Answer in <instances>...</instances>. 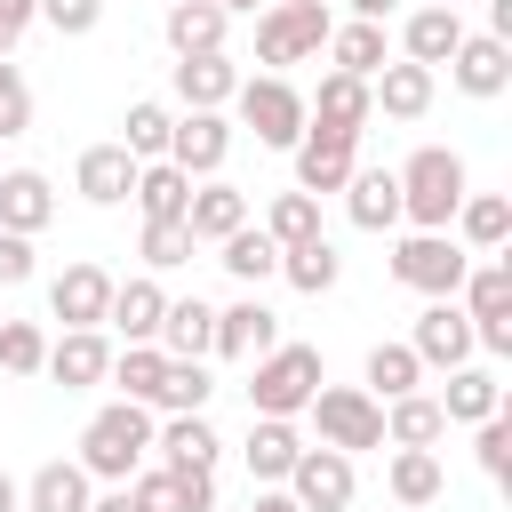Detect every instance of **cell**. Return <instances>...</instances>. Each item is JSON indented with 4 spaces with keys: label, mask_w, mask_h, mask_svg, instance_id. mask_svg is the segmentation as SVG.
Instances as JSON below:
<instances>
[{
    "label": "cell",
    "mask_w": 512,
    "mask_h": 512,
    "mask_svg": "<svg viewBox=\"0 0 512 512\" xmlns=\"http://www.w3.org/2000/svg\"><path fill=\"white\" fill-rule=\"evenodd\" d=\"M280 280H288L296 296H328V288L344 280V256H336V240H328V232H312V240L280 248Z\"/></svg>",
    "instance_id": "34"
},
{
    "label": "cell",
    "mask_w": 512,
    "mask_h": 512,
    "mask_svg": "<svg viewBox=\"0 0 512 512\" xmlns=\"http://www.w3.org/2000/svg\"><path fill=\"white\" fill-rule=\"evenodd\" d=\"M280 488H288L304 512H344L360 480H352V456H344V448H296V464H288Z\"/></svg>",
    "instance_id": "10"
},
{
    "label": "cell",
    "mask_w": 512,
    "mask_h": 512,
    "mask_svg": "<svg viewBox=\"0 0 512 512\" xmlns=\"http://www.w3.org/2000/svg\"><path fill=\"white\" fill-rule=\"evenodd\" d=\"M48 360V328L40 320H0V368L8 376H40Z\"/></svg>",
    "instance_id": "46"
},
{
    "label": "cell",
    "mask_w": 512,
    "mask_h": 512,
    "mask_svg": "<svg viewBox=\"0 0 512 512\" xmlns=\"http://www.w3.org/2000/svg\"><path fill=\"white\" fill-rule=\"evenodd\" d=\"M448 232H456L472 256H496V248L512 240V200H504V192H464L456 216H448Z\"/></svg>",
    "instance_id": "29"
},
{
    "label": "cell",
    "mask_w": 512,
    "mask_h": 512,
    "mask_svg": "<svg viewBox=\"0 0 512 512\" xmlns=\"http://www.w3.org/2000/svg\"><path fill=\"white\" fill-rule=\"evenodd\" d=\"M152 424H160V416H152L144 400H112V408H96V416H88V432H80V456H72V464H80L88 480H128V472L144 464V448H152Z\"/></svg>",
    "instance_id": "2"
},
{
    "label": "cell",
    "mask_w": 512,
    "mask_h": 512,
    "mask_svg": "<svg viewBox=\"0 0 512 512\" xmlns=\"http://www.w3.org/2000/svg\"><path fill=\"white\" fill-rule=\"evenodd\" d=\"M432 400H440V416H448V424H480V416H496V408H504V384H496V368L464 360V368H448V384H440Z\"/></svg>",
    "instance_id": "31"
},
{
    "label": "cell",
    "mask_w": 512,
    "mask_h": 512,
    "mask_svg": "<svg viewBox=\"0 0 512 512\" xmlns=\"http://www.w3.org/2000/svg\"><path fill=\"white\" fill-rule=\"evenodd\" d=\"M0 512H24V480H8V472H0Z\"/></svg>",
    "instance_id": "55"
},
{
    "label": "cell",
    "mask_w": 512,
    "mask_h": 512,
    "mask_svg": "<svg viewBox=\"0 0 512 512\" xmlns=\"http://www.w3.org/2000/svg\"><path fill=\"white\" fill-rule=\"evenodd\" d=\"M328 32H336V16H328V0H272L264 16H256V64H304V56H320L328 48Z\"/></svg>",
    "instance_id": "7"
},
{
    "label": "cell",
    "mask_w": 512,
    "mask_h": 512,
    "mask_svg": "<svg viewBox=\"0 0 512 512\" xmlns=\"http://www.w3.org/2000/svg\"><path fill=\"white\" fill-rule=\"evenodd\" d=\"M472 456H480V472H488V480H504V472H512V416H504V408L472 424Z\"/></svg>",
    "instance_id": "47"
},
{
    "label": "cell",
    "mask_w": 512,
    "mask_h": 512,
    "mask_svg": "<svg viewBox=\"0 0 512 512\" xmlns=\"http://www.w3.org/2000/svg\"><path fill=\"white\" fill-rule=\"evenodd\" d=\"M160 160H176L192 184H200V176H224V160H232V120H224V112H176Z\"/></svg>",
    "instance_id": "11"
},
{
    "label": "cell",
    "mask_w": 512,
    "mask_h": 512,
    "mask_svg": "<svg viewBox=\"0 0 512 512\" xmlns=\"http://www.w3.org/2000/svg\"><path fill=\"white\" fill-rule=\"evenodd\" d=\"M160 368H168V352H160V344H128V352H112L104 384H120V400H144V408H152V392H160Z\"/></svg>",
    "instance_id": "42"
},
{
    "label": "cell",
    "mask_w": 512,
    "mask_h": 512,
    "mask_svg": "<svg viewBox=\"0 0 512 512\" xmlns=\"http://www.w3.org/2000/svg\"><path fill=\"white\" fill-rule=\"evenodd\" d=\"M264 232H272L280 248L312 240V232H320V200H312V192H272V208H264Z\"/></svg>",
    "instance_id": "44"
},
{
    "label": "cell",
    "mask_w": 512,
    "mask_h": 512,
    "mask_svg": "<svg viewBox=\"0 0 512 512\" xmlns=\"http://www.w3.org/2000/svg\"><path fill=\"white\" fill-rule=\"evenodd\" d=\"M216 8H224V16H256L264 0H216Z\"/></svg>",
    "instance_id": "56"
},
{
    "label": "cell",
    "mask_w": 512,
    "mask_h": 512,
    "mask_svg": "<svg viewBox=\"0 0 512 512\" xmlns=\"http://www.w3.org/2000/svg\"><path fill=\"white\" fill-rule=\"evenodd\" d=\"M448 432V416H440V400L416 384V392H400V400H384V448H432Z\"/></svg>",
    "instance_id": "35"
},
{
    "label": "cell",
    "mask_w": 512,
    "mask_h": 512,
    "mask_svg": "<svg viewBox=\"0 0 512 512\" xmlns=\"http://www.w3.org/2000/svg\"><path fill=\"white\" fill-rule=\"evenodd\" d=\"M184 224H192V240H200V248H216L224 232H240V224H248V192H240V184H224V176H200V184H192V200H184Z\"/></svg>",
    "instance_id": "24"
},
{
    "label": "cell",
    "mask_w": 512,
    "mask_h": 512,
    "mask_svg": "<svg viewBox=\"0 0 512 512\" xmlns=\"http://www.w3.org/2000/svg\"><path fill=\"white\" fill-rule=\"evenodd\" d=\"M344 8H352V16H360V24H384V16H392V8H400V0H344Z\"/></svg>",
    "instance_id": "54"
},
{
    "label": "cell",
    "mask_w": 512,
    "mask_h": 512,
    "mask_svg": "<svg viewBox=\"0 0 512 512\" xmlns=\"http://www.w3.org/2000/svg\"><path fill=\"white\" fill-rule=\"evenodd\" d=\"M104 368H112V344H104V328H64V336L48 344V360H40V376H56L64 392H88V384H104Z\"/></svg>",
    "instance_id": "22"
},
{
    "label": "cell",
    "mask_w": 512,
    "mask_h": 512,
    "mask_svg": "<svg viewBox=\"0 0 512 512\" xmlns=\"http://www.w3.org/2000/svg\"><path fill=\"white\" fill-rule=\"evenodd\" d=\"M328 64H336V72H352V80H376V72L392 64L384 24H360V16H352V24H336V32H328Z\"/></svg>",
    "instance_id": "37"
},
{
    "label": "cell",
    "mask_w": 512,
    "mask_h": 512,
    "mask_svg": "<svg viewBox=\"0 0 512 512\" xmlns=\"http://www.w3.org/2000/svg\"><path fill=\"white\" fill-rule=\"evenodd\" d=\"M320 384H328V368L312 344H272L264 360H248V408L256 416H304Z\"/></svg>",
    "instance_id": "4"
},
{
    "label": "cell",
    "mask_w": 512,
    "mask_h": 512,
    "mask_svg": "<svg viewBox=\"0 0 512 512\" xmlns=\"http://www.w3.org/2000/svg\"><path fill=\"white\" fill-rule=\"evenodd\" d=\"M408 352L424 360V368H464L480 344H472V320H464V304L456 296H424V312H416V328H408Z\"/></svg>",
    "instance_id": "9"
},
{
    "label": "cell",
    "mask_w": 512,
    "mask_h": 512,
    "mask_svg": "<svg viewBox=\"0 0 512 512\" xmlns=\"http://www.w3.org/2000/svg\"><path fill=\"white\" fill-rule=\"evenodd\" d=\"M288 160H296V192H312V200H320V192H344V176L360 168V136H336V128H304Z\"/></svg>",
    "instance_id": "13"
},
{
    "label": "cell",
    "mask_w": 512,
    "mask_h": 512,
    "mask_svg": "<svg viewBox=\"0 0 512 512\" xmlns=\"http://www.w3.org/2000/svg\"><path fill=\"white\" fill-rule=\"evenodd\" d=\"M464 264H472V248L456 232H400L392 240V280L416 288V296H456L464 288Z\"/></svg>",
    "instance_id": "8"
},
{
    "label": "cell",
    "mask_w": 512,
    "mask_h": 512,
    "mask_svg": "<svg viewBox=\"0 0 512 512\" xmlns=\"http://www.w3.org/2000/svg\"><path fill=\"white\" fill-rule=\"evenodd\" d=\"M208 392H216L208 360H168L160 368V392H152V416H192V408H208Z\"/></svg>",
    "instance_id": "39"
},
{
    "label": "cell",
    "mask_w": 512,
    "mask_h": 512,
    "mask_svg": "<svg viewBox=\"0 0 512 512\" xmlns=\"http://www.w3.org/2000/svg\"><path fill=\"white\" fill-rule=\"evenodd\" d=\"M48 224H56V184L40 168H0V232L40 240Z\"/></svg>",
    "instance_id": "19"
},
{
    "label": "cell",
    "mask_w": 512,
    "mask_h": 512,
    "mask_svg": "<svg viewBox=\"0 0 512 512\" xmlns=\"http://www.w3.org/2000/svg\"><path fill=\"white\" fill-rule=\"evenodd\" d=\"M456 40H464V16H456V8H424V0H416L408 24H400V56H408V64H432V72L456 56Z\"/></svg>",
    "instance_id": "27"
},
{
    "label": "cell",
    "mask_w": 512,
    "mask_h": 512,
    "mask_svg": "<svg viewBox=\"0 0 512 512\" xmlns=\"http://www.w3.org/2000/svg\"><path fill=\"white\" fill-rule=\"evenodd\" d=\"M168 88H176L184 112H224L232 88H240V64H232L224 48H208V56H176V64H168Z\"/></svg>",
    "instance_id": "15"
},
{
    "label": "cell",
    "mask_w": 512,
    "mask_h": 512,
    "mask_svg": "<svg viewBox=\"0 0 512 512\" xmlns=\"http://www.w3.org/2000/svg\"><path fill=\"white\" fill-rule=\"evenodd\" d=\"M296 448H304L296 416H256V424H248V440H240L248 480H256V488H280V480H288V464H296Z\"/></svg>",
    "instance_id": "26"
},
{
    "label": "cell",
    "mask_w": 512,
    "mask_h": 512,
    "mask_svg": "<svg viewBox=\"0 0 512 512\" xmlns=\"http://www.w3.org/2000/svg\"><path fill=\"white\" fill-rule=\"evenodd\" d=\"M40 264H32V240L24 232H0V288H24Z\"/></svg>",
    "instance_id": "50"
},
{
    "label": "cell",
    "mask_w": 512,
    "mask_h": 512,
    "mask_svg": "<svg viewBox=\"0 0 512 512\" xmlns=\"http://www.w3.org/2000/svg\"><path fill=\"white\" fill-rule=\"evenodd\" d=\"M120 128H128V136H120V144H128V152H136V160H160V152H168V128H176V112H168V104H160V96H136V104H128V120H120Z\"/></svg>",
    "instance_id": "43"
},
{
    "label": "cell",
    "mask_w": 512,
    "mask_h": 512,
    "mask_svg": "<svg viewBox=\"0 0 512 512\" xmlns=\"http://www.w3.org/2000/svg\"><path fill=\"white\" fill-rule=\"evenodd\" d=\"M136 168H144V160H136L120 136H112V144H88L80 168H72V192H80L88 208H120V200L136 192Z\"/></svg>",
    "instance_id": "16"
},
{
    "label": "cell",
    "mask_w": 512,
    "mask_h": 512,
    "mask_svg": "<svg viewBox=\"0 0 512 512\" xmlns=\"http://www.w3.org/2000/svg\"><path fill=\"white\" fill-rule=\"evenodd\" d=\"M136 208H144V224H160V216H184V200H192V176L176 168V160H144L136 168V192H128Z\"/></svg>",
    "instance_id": "38"
},
{
    "label": "cell",
    "mask_w": 512,
    "mask_h": 512,
    "mask_svg": "<svg viewBox=\"0 0 512 512\" xmlns=\"http://www.w3.org/2000/svg\"><path fill=\"white\" fill-rule=\"evenodd\" d=\"M40 24H48V32H64V40H80V32H96V24H104V0H40Z\"/></svg>",
    "instance_id": "49"
},
{
    "label": "cell",
    "mask_w": 512,
    "mask_h": 512,
    "mask_svg": "<svg viewBox=\"0 0 512 512\" xmlns=\"http://www.w3.org/2000/svg\"><path fill=\"white\" fill-rule=\"evenodd\" d=\"M384 488H392L400 504H432V496L448 488V472H440V456H432V448H392V464H384Z\"/></svg>",
    "instance_id": "40"
},
{
    "label": "cell",
    "mask_w": 512,
    "mask_h": 512,
    "mask_svg": "<svg viewBox=\"0 0 512 512\" xmlns=\"http://www.w3.org/2000/svg\"><path fill=\"white\" fill-rule=\"evenodd\" d=\"M24 128H32V88H24V72L0 56V144L24 136Z\"/></svg>",
    "instance_id": "48"
},
{
    "label": "cell",
    "mask_w": 512,
    "mask_h": 512,
    "mask_svg": "<svg viewBox=\"0 0 512 512\" xmlns=\"http://www.w3.org/2000/svg\"><path fill=\"white\" fill-rule=\"evenodd\" d=\"M232 104H240V128H256V144H264V152H296V136L312 128L304 88H296L288 72H256V80H240V88H232Z\"/></svg>",
    "instance_id": "5"
},
{
    "label": "cell",
    "mask_w": 512,
    "mask_h": 512,
    "mask_svg": "<svg viewBox=\"0 0 512 512\" xmlns=\"http://www.w3.org/2000/svg\"><path fill=\"white\" fill-rule=\"evenodd\" d=\"M392 176H400V224H416V232H448L456 200L472 192L464 184V152H448V144H416Z\"/></svg>",
    "instance_id": "1"
},
{
    "label": "cell",
    "mask_w": 512,
    "mask_h": 512,
    "mask_svg": "<svg viewBox=\"0 0 512 512\" xmlns=\"http://www.w3.org/2000/svg\"><path fill=\"white\" fill-rule=\"evenodd\" d=\"M360 376H368V392H376V400H400V392H416V384H424V360H416L408 344H368V368H360Z\"/></svg>",
    "instance_id": "41"
},
{
    "label": "cell",
    "mask_w": 512,
    "mask_h": 512,
    "mask_svg": "<svg viewBox=\"0 0 512 512\" xmlns=\"http://www.w3.org/2000/svg\"><path fill=\"white\" fill-rule=\"evenodd\" d=\"M272 344H280V312H272L264 296H240V304L216 312V344H208L216 360H240V368H248V360H264Z\"/></svg>",
    "instance_id": "14"
},
{
    "label": "cell",
    "mask_w": 512,
    "mask_h": 512,
    "mask_svg": "<svg viewBox=\"0 0 512 512\" xmlns=\"http://www.w3.org/2000/svg\"><path fill=\"white\" fill-rule=\"evenodd\" d=\"M104 304H112V272L104 264H64L48 280V320H64V328H104Z\"/></svg>",
    "instance_id": "17"
},
{
    "label": "cell",
    "mask_w": 512,
    "mask_h": 512,
    "mask_svg": "<svg viewBox=\"0 0 512 512\" xmlns=\"http://www.w3.org/2000/svg\"><path fill=\"white\" fill-rule=\"evenodd\" d=\"M88 512H136V496H128V480H112V496H88Z\"/></svg>",
    "instance_id": "53"
},
{
    "label": "cell",
    "mask_w": 512,
    "mask_h": 512,
    "mask_svg": "<svg viewBox=\"0 0 512 512\" xmlns=\"http://www.w3.org/2000/svg\"><path fill=\"white\" fill-rule=\"evenodd\" d=\"M432 88H440V72H432V64L392 56V64L368 80V104H376L384 120H424V112H432Z\"/></svg>",
    "instance_id": "20"
},
{
    "label": "cell",
    "mask_w": 512,
    "mask_h": 512,
    "mask_svg": "<svg viewBox=\"0 0 512 512\" xmlns=\"http://www.w3.org/2000/svg\"><path fill=\"white\" fill-rule=\"evenodd\" d=\"M160 312H168V288H160V272H136V280H112L104 328H120L128 344H152V336H160Z\"/></svg>",
    "instance_id": "21"
},
{
    "label": "cell",
    "mask_w": 512,
    "mask_h": 512,
    "mask_svg": "<svg viewBox=\"0 0 512 512\" xmlns=\"http://www.w3.org/2000/svg\"><path fill=\"white\" fill-rule=\"evenodd\" d=\"M448 80H456L464 96H504V88H512V40H496V32H464L456 56H448Z\"/></svg>",
    "instance_id": "18"
},
{
    "label": "cell",
    "mask_w": 512,
    "mask_h": 512,
    "mask_svg": "<svg viewBox=\"0 0 512 512\" xmlns=\"http://www.w3.org/2000/svg\"><path fill=\"white\" fill-rule=\"evenodd\" d=\"M136 512H216V472H176V464H136L128 472Z\"/></svg>",
    "instance_id": "12"
},
{
    "label": "cell",
    "mask_w": 512,
    "mask_h": 512,
    "mask_svg": "<svg viewBox=\"0 0 512 512\" xmlns=\"http://www.w3.org/2000/svg\"><path fill=\"white\" fill-rule=\"evenodd\" d=\"M304 416H312L320 448H344V456H368V448H384V400H376L368 384H320Z\"/></svg>",
    "instance_id": "6"
},
{
    "label": "cell",
    "mask_w": 512,
    "mask_h": 512,
    "mask_svg": "<svg viewBox=\"0 0 512 512\" xmlns=\"http://www.w3.org/2000/svg\"><path fill=\"white\" fill-rule=\"evenodd\" d=\"M248 512H304V504H296L288 488H256V504H248Z\"/></svg>",
    "instance_id": "52"
},
{
    "label": "cell",
    "mask_w": 512,
    "mask_h": 512,
    "mask_svg": "<svg viewBox=\"0 0 512 512\" xmlns=\"http://www.w3.org/2000/svg\"><path fill=\"white\" fill-rule=\"evenodd\" d=\"M344 216L360 232H392L400 224V176L392 168H352L344 176Z\"/></svg>",
    "instance_id": "28"
},
{
    "label": "cell",
    "mask_w": 512,
    "mask_h": 512,
    "mask_svg": "<svg viewBox=\"0 0 512 512\" xmlns=\"http://www.w3.org/2000/svg\"><path fill=\"white\" fill-rule=\"evenodd\" d=\"M304 112H312V128H336V136H360L376 120L368 80H352V72H320V88L304 96Z\"/></svg>",
    "instance_id": "23"
},
{
    "label": "cell",
    "mask_w": 512,
    "mask_h": 512,
    "mask_svg": "<svg viewBox=\"0 0 512 512\" xmlns=\"http://www.w3.org/2000/svg\"><path fill=\"white\" fill-rule=\"evenodd\" d=\"M88 496H96V480H88L72 456H48V464L24 480V512H88Z\"/></svg>",
    "instance_id": "32"
},
{
    "label": "cell",
    "mask_w": 512,
    "mask_h": 512,
    "mask_svg": "<svg viewBox=\"0 0 512 512\" xmlns=\"http://www.w3.org/2000/svg\"><path fill=\"white\" fill-rule=\"evenodd\" d=\"M424 8H456V0H424Z\"/></svg>",
    "instance_id": "57"
},
{
    "label": "cell",
    "mask_w": 512,
    "mask_h": 512,
    "mask_svg": "<svg viewBox=\"0 0 512 512\" xmlns=\"http://www.w3.org/2000/svg\"><path fill=\"white\" fill-rule=\"evenodd\" d=\"M152 448H160V464H176V472H216V456H224V440H216L208 408H192V416H168V424H152Z\"/></svg>",
    "instance_id": "25"
},
{
    "label": "cell",
    "mask_w": 512,
    "mask_h": 512,
    "mask_svg": "<svg viewBox=\"0 0 512 512\" xmlns=\"http://www.w3.org/2000/svg\"><path fill=\"white\" fill-rule=\"evenodd\" d=\"M192 224L184 216H160V224H144V272H176V264H192Z\"/></svg>",
    "instance_id": "45"
},
{
    "label": "cell",
    "mask_w": 512,
    "mask_h": 512,
    "mask_svg": "<svg viewBox=\"0 0 512 512\" xmlns=\"http://www.w3.org/2000/svg\"><path fill=\"white\" fill-rule=\"evenodd\" d=\"M216 264H224L240 288H256V280H272V272H280V240H272L264 224H240V232H224V240H216Z\"/></svg>",
    "instance_id": "36"
},
{
    "label": "cell",
    "mask_w": 512,
    "mask_h": 512,
    "mask_svg": "<svg viewBox=\"0 0 512 512\" xmlns=\"http://www.w3.org/2000/svg\"><path fill=\"white\" fill-rule=\"evenodd\" d=\"M464 320H472V344L488 360H512V256H472L464 264V288H456Z\"/></svg>",
    "instance_id": "3"
},
{
    "label": "cell",
    "mask_w": 512,
    "mask_h": 512,
    "mask_svg": "<svg viewBox=\"0 0 512 512\" xmlns=\"http://www.w3.org/2000/svg\"><path fill=\"white\" fill-rule=\"evenodd\" d=\"M152 344H160L168 360H208V344H216V304H200V296H168Z\"/></svg>",
    "instance_id": "30"
},
{
    "label": "cell",
    "mask_w": 512,
    "mask_h": 512,
    "mask_svg": "<svg viewBox=\"0 0 512 512\" xmlns=\"http://www.w3.org/2000/svg\"><path fill=\"white\" fill-rule=\"evenodd\" d=\"M24 24H40V0H0V56H16Z\"/></svg>",
    "instance_id": "51"
},
{
    "label": "cell",
    "mask_w": 512,
    "mask_h": 512,
    "mask_svg": "<svg viewBox=\"0 0 512 512\" xmlns=\"http://www.w3.org/2000/svg\"><path fill=\"white\" fill-rule=\"evenodd\" d=\"M224 8L216 0H168V16H160V32H168V48L176 56H208V48H224Z\"/></svg>",
    "instance_id": "33"
}]
</instances>
